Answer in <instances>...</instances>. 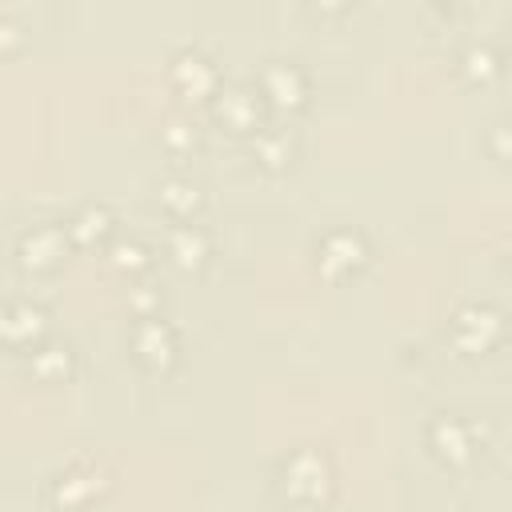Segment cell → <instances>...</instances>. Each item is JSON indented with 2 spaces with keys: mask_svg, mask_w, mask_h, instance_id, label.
I'll use <instances>...</instances> for the list:
<instances>
[{
  "mask_svg": "<svg viewBox=\"0 0 512 512\" xmlns=\"http://www.w3.org/2000/svg\"><path fill=\"white\" fill-rule=\"evenodd\" d=\"M424 440L432 448V456L444 464V468H472L476 456H484L488 448V428L468 420V416H456V412H440L428 420L424 428Z\"/></svg>",
  "mask_w": 512,
  "mask_h": 512,
  "instance_id": "3",
  "label": "cell"
},
{
  "mask_svg": "<svg viewBox=\"0 0 512 512\" xmlns=\"http://www.w3.org/2000/svg\"><path fill=\"white\" fill-rule=\"evenodd\" d=\"M492 152H496V160H504V128L496 124V136H492Z\"/></svg>",
  "mask_w": 512,
  "mask_h": 512,
  "instance_id": "21",
  "label": "cell"
},
{
  "mask_svg": "<svg viewBox=\"0 0 512 512\" xmlns=\"http://www.w3.org/2000/svg\"><path fill=\"white\" fill-rule=\"evenodd\" d=\"M108 264L116 272H128V276H140L152 268V248L140 240V236H116L108 244Z\"/></svg>",
  "mask_w": 512,
  "mask_h": 512,
  "instance_id": "19",
  "label": "cell"
},
{
  "mask_svg": "<svg viewBox=\"0 0 512 512\" xmlns=\"http://www.w3.org/2000/svg\"><path fill=\"white\" fill-rule=\"evenodd\" d=\"M276 488L284 500L300 504V508H316L336 492V468L328 460V452L304 444L280 456L276 464Z\"/></svg>",
  "mask_w": 512,
  "mask_h": 512,
  "instance_id": "1",
  "label": "cell"
},
{
  "mask_svg": "<svg viewBox=\"0 0 512 512\" xmlns=\"http://www.w3.org/2000/svg\"><path fill=\"white\" fill-rule=\"evenodd\" d=\"M164 252H168V260L176 268L200 272L212 260V232L204 224H196V220H176L164 232Z\"/></svg>",
  "mask_w": 512,
  "mask_h": 512,
  "instance_id": "12",
  "label": "cell"
},
{
  "mask_svg": "<svg viewBox=\"0 0 512 512\" xmlns=\"http://www.w3.org/2000/svg\"><path fill=\"white\" fill-rule=\"evenodd\" d=\"M128 356L144 368V372H172L180 360V332L172 320H164L160 312L152 316H136L128 328Z\"/></svg>",
  "mask_w": 512,
  "mask_h": 512,
  "instance_id": "4",
  "label": "cell"
},
{
  "mask_svg": "<svg viewBox=\"0 0 512 512\" xmlns=\"http://www.w3.org/2000/svg\"><path fill=\"white\" fill-rule=\"evenodd\" d=\"M312 252H316V268L324 280H352L372 260V244L360 228H328L320 232Z\"/></svg>",
  "mask_w": 512,
  "mask_h": 512,
  "instance_id": "5",
  "label": "cell"
},
{
  "mask_svg": "<svg viewBox=\"0 0 512 512\" xmlns=\"http://www.w3.org/2000/svg\"><path fill=\"white\" fill-rule=\"evenodd\" d=\"M444 340L464 360L488 356L504 340V312H500V304H492V300H464L452 312V320L444 328Z\"/></svg>",
  "mask_w": 512,
  "mask_h": 512,
  "instance_id": "2",
  "label": "cell"
},
{
  "mask_svg": "<svg viewBox=\"0 0 512 512\" xmlns=\"http://www.w3.org/2000/svg\"><path fill=\"white\" fill-rule=\"evenodd\" d=\"M104 488H108L104 472L92 468V464H84V460H76V464L60 468V472L48 480V500H52V508H60V512H80V508H88Z\"/></svg>",
  "mask_w": 512,
  "mask_h": 512,
  "instance_id": "10",
  "label": "cell"
},
{
  "mask_svg": "<svg viewBox=\"0 0 512 512\" xmlns=\"http://www.w3.org/2000/svg\"><path fill=\"white\" fill-rule=\"evenodd\" d=\"M300 144H296V132L284 128V124H264L248 136V156L264 168V172H284L292 160H296Z\"/></svg>",
  "mask_w": 512,
  "mask_h": 512,
  "instance_id": "14",
  "label": "cell"
},
{
  "mask_svg": "<svg viewBox=\"0 0 512 512\" xmlns=\"http://www.w3.org/2000/svg\"><path fill=\"white\" fill-rule=\"evenodd\" d=\"M168 84L184 96V100H212L224 84L220 64L200 48V44H180L168 56Z\"/></svg>",
  "mask_w": 512,
  "mask_h": 512,
  "instance_id": "7",
  "label": "cell"
},
{
  "mask_svg": "<svg viewBox=\"0 0 512 512\" xmlns=\"http://www.w3.org/2000/svg\"><path fill=\"white\" fill-rule=\"evenodd\" d=\"M28 372L44 384H60L76 372V348L64 340H40L28 348Z\"/></svg>",
  "mask_w": 512,
  "mask_h": 512,
  "instance_id": "15",
  "label": "cell"
},
{
  "mask_svg": "<svg viewBox=\"0 0 512 512\" xmlns=\"http://www.w3.org/2000/svg\"><path fill=\"white\" fill-rule=\"evenodd\" d=\"M116 224H120V220H116V212H112L108 204H100V200L80 204V208H76V212L64 220L72 248H96V244H112V240L120 236V228H116Z\"/></svg>",
  "mask_w": 512,
  "mask_h": 512,
  "instance_id": "13",
  "label": "cell"
},
{
  "mask_svg": "<svg viewBox=\"0 0 512 512\" xmlns=\"http://www.w3.org/2000/svg\"><path fill=\"white\" fill-rule=\"evenodd\" d=\"M160 144H164V152L168 156H176V160H188V156H196L200 152V144H204V128L192 120V116H168L164 124H160Z\"/></svg>",
  "mask_w": 512,
  "mask_h": 512,
  "instance_id": "18",
  "label": "cell"
},
{
  "mask_svg": "<svg viewBox=\"0 0 512 512\" xmlns=\"http://www.w3.org/2000/svg\"><path fill=\"white\" fill-rule=\"evenodd\" d=\"M68 248H72V240H68L64 220H40L16 236V264L24 272H48V268L64 264Z\"/></svg>",
  "mask_w": 512,
  "mask_h": 512,
  "instance_id": "9",
  "label": "cell"
},
{
  "mask_svg": "<svg viewBox=\"0 0 512 512\" xmlns=\"http://www.w3.org/2000/svg\"><path fill=\"white\" fill-rule=\"evenodd\" d=\"M500 64H504V56H500V48L488 44V40H468V44L460 48V56H456L460 76L472 80V84H488V80L500 72Z\"/></svg>",
  "mask_w": 512,
  "mask_h": 512,
  "instance_id": "17",
  "label": "cell"
},
{
  "mask_svg": "<svg viewBox=\"0 0 512 512\" xmlns=\"http://www.w3.org/2000/svg\"><path fill=\"white\" fill-rule=\"evenodd\" d=\"M24 44V24L16 16H0V52Z\"/></svg>",
  "mask_w": 512,
  "mask_h": 512,
  "instance_id": "20",
  "label": "cell"
},
{
  "mask_svg": "<svg viewBox=\"0 0 512 512\" xmlns=\"http://www.w3.org/2000/svg\"><path fill=\"white\" fill-rule=\"evenodd\" d=\"M212 104V116L228 128V132H236V136H252L256 128H264L268 124V104H264V96L256 92V84H220V92L208 100Z\"/></svg>",
  "mask_w": 512,
  "mask_h": 512,
  "instance_id": "8",
  "label": "cell"
},
{
  "mask_svg": "<svg viewBox=\"0 0 512 512\" xmlns=\"http://www.w3.org/2000/svg\"><path fill=\"white\" fill-rule=\"evenodd\" d=\"M48 332V312L32 300H0V348H32Z\"/></svg>",
  "mask_w": 512,
  "mask_h": 512,
  "instance_id": "11",
  "label": "cell"
},
{
  "mask_svg": "<svg viewBox=\"0 0 512 512\" xmlns=\"http://www.w3.org/2000/svg\"><path fill=\"white\" fill-rule=\"evenodd\" d=\"M156 204L176 220H196V212L204 208V188L188 176H164L156 184Z\"/></svg>",
  "mask_w": 512,
  "mask_h": 512,
  "instance_id": "16",
  "label": "cell"
},
{
  "mask_svg": "<svg viewBox=\"0 0 512 512\" xmlns=\"http://www.w3.org/2000/svg\"><path fill=\"white\" fill-rule=\"evenodd\" d=\"M256 92L264 96L268 108H280V112H296L308 104L312 96V76L304 64L296 60H284V56H272L260 64L256 72Z\"/></svg>",
  "mask_w": 512,
  "mask_h": 512,
  "instance_id": "6",
  "label": "cell"
}]
</instances>
